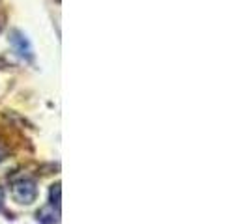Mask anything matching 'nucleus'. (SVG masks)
Returning a JSON list of instances; mask_svg holds the SVG:
<instances>
[{"instance_id": "obj_1", "label": "nucleus", "mask_w": 249, "mask_h": 224, "mask_svg": "<svg viewBox=\"0 0 249 224\" xmlns=\"http://www.w3.org/2000/svg\"><path fill=\"white\" fill-rule=\"evenodd\" d=\"M12 194L19 204H32L36 200V183L30 179H21L13 183Z\"/></svg>"}, {"instance_id": "obj_2", "label": "nucleus", "mask_w": 249, "mask_h": 224, "mask_svg": "<svg viewBox=\"0 0 249 224\" xmlns=\"http://www.w3.org/2000/svg\"><path fill=\"white\" fill-rule=\"evenodd\" d=\"M12 45L15 47L19 56H23L26 60L32 58V45H30V41L21 32H13L12 34Z\"/></svg>"}, {"instance_id": "obj_3", "label": "nucleus", "mask_w": 249, "mask_h": 224, "mask_svg": "<svg viewBox=\"0 0 249 224\" xmlns=\"http://www.w3.org/2000/svg\"><path fill=\"white\" fill-rule=\"evenodd\" d=\"M58 217H60V208H56V206H53V204L41 208V209L37 211V221L43 224L58 223Z\"/></svg>"}, {"instance_id": "obj_4", "label": "nucleus", "mask_w": 249, "mask_h": 224, "mask_svg": "<svg viewBox=\"0 0 249 224\" xmlns=\"http://www.w3.org/2000/svg\"><path fill=\"white\" fill-rule=\"evenodd\" d=\"M51 204L56 206V208H60V185L58 183L53 185V189H51Z\"/></svg>"}, {"instance_id": "obj_5", "label": "nucleus", "mask_w": 249, "mask_h": 224, "mask_svg": "<svg viewBox=\"0 0 249 224\" xmlns=\"http://www.w3.org/2000/svg\"><path fill=\"white\" fill-rule=\"evenodd\" d=\"M2 202H4V191L0 189V208H2Z\"/></svg>"}]
</instances>
